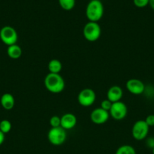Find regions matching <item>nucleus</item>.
I'll list each match as a JSON object with an SVG mask.
<instances>
[{"instance_id": "nucleus-8", "label": "nucleus", "mask_w": 154, "mask_h": 154, "mask_svg": "<svg viewBox=\"0 0 154 154\" xmlns=\"http://www.w3.org/2000/svg\"><path fill=\"white\" fill-rule=\"evenodd\" d=\"M109 113L110 117L115 120H122L127 116L128 108L124 102L119 101L113 103Z\"/></svg>"}, {"instance_id": "nucleus-10", "label": "nucleus", "mask_w": 154, "mask_h": 154, "mask_svg": "<svg viewBox=\"0 0 154 154\" xmlns=\"http://www.w3.org/2000/svg\"><path fill=\"white\" fill-rule=\"evenodd\" d=\"M126 88L133 95H140L144 92L145 85L140 80L131 78L126 83Z\"/></svg>"}, {"instance_id": "nucleus-15", "label": "nucleus", "mask_w": 154, "mask_h": 154, "mask_svg": "<svg viewBox=\"0 0 154 154\" xmlns=\"http://www.w3.org/2000/svg\"><path fill=\"white\" fill-rule=\"evenodd\" d=\"M48 69L49 73L60 74L62 70V63L57 59H53L50 60L48 64Z\"/></svg>"}, {"instance_id": "nucleus-6", "label": "nucleus", "mask_w": 154, "mask_h": 154, "mask_svg": "<svg viewBox=\"0 0 154 154\" xmlns=\"http://www.w3.org/2000/svg\"><path fill=\"white\" fill-rule=\"evenodd\" d=\"M149 127L146 124L145 120H137L133 125L131 129L132 137L137 141H142L147 137Z\"/></svg>"}, {"instance_id": "nucleus-1", "label": "nucleus", "mask_w": 154, "mask_h": 154, "mask_svg": "<svg viewBox=\"0 0 154 154\" xmlns=\"http://www.w3.org/2000/svg\"><path fill=\"white\" fill-rule=\"evenodd\" d=\"M44 84L48 91L57 94L63 91L65 81L60 74L48 73L44 80Z\"/></svg>"}, {"instance_id": "nucleus-5", "label": "nucleus", "mask_w": 154, "mask_h": 154, "mask_svg": "<svg viewBox=\"0 0 154 154\" xmlns=\"http://www.w3.org/2000/svg\"><path fill=\"white\" fill-rule=\"evenodd\" d=\"M0 39L8 47L17 44L18 35L16 29L10 26H3L0 29Z\"/></svg>"}, {"instance_id": "nucleus-17", "label": "nucleus", "mask_w": 154, "mask_h": 154, "mask_svg": "<svg viewBox=\"0 0 154 154\" xmlns=\"http://www.w3.org/2000/svg\"><path fill=\"white\" fill-rule=\"evenodd\" d=\"M60 7L65 11H70L75 5V0H58Z\"/></svg>"}, {"instance_id": "nucleus-25", "label": "nucleus", "mask_w": 154, "mask_h": 154, "mask_svg": "<svg viewBox=\"0 0 154 154\" xmlns=\"http://www.w3.org/2000/svg\"><path fill=\"white\" fill-rule=\"evenodd\" d=\"M149 5L152 10H154V0H149Z\"/></svg>"}, {"instance_id": "nucleus-7", "label": "nucleus", "mask_w": 154, "mask_h": 154, "mask_svg": "<svg viewBox=\"0 0 154 154\" xmlns=\"http://www.w3.org/2000/svg\"><path fill=\"white\" fill-rule=\"evenodd\" d=\"M80 105L83 107H90L96 100V93L92 89L85 88L82 90L77 96Z\"/></svg>"}, {"instance_id": "nucleus-14", "label": "nucleus", "mask_w": 154, "mask_h": 154, "mask_svg": "<svg viewBox=\"0 0 154 154\" xmlns=\"http://www.w3.org/2000/svg\"><path fill=\"white\" fill-rule=\"evenodd\" d=\"M7 54L12 60H18L22 55V49L17 44L11 45L7 48Z\"/></svg>"}, {"instance_id": "nucleus-22", "label": "nucleus", "mask_w": 154, "mask_h": 154, "mask_svg": "<svg viewBox=\"0 0 154 154\" xmlns=\"http://www.w3.org/2000/svg\"><path fill=\"white\" fill-rule=\"evenodd\" d=\"M144 120L149 127L154 126V114H149V115H148Z\"/></svg>"}, {"instance_id": "nucleus-16", "label": "nucleus", "mask_w": 154, "mask_h": 154, "mask_svg": "<svg viewBox=\"0 0 154 154\" xmlns=\"http://www.w3.org/2000/svg\"><path fill=\"white\" fill-rule=\"evenodd\" d=\"M115 154H136L135 149L131 145H122L116 150Z\"/></svg>"}, {"instance_id": "nucleus-12", "label": "nucleus", "mask_w": 154, "mask_h": 154, "mask_svg": "<svg viewBox=\"0 0 154 154\" xmlns=\"http://www.w3.org/2000/svg\"><path fill=\"white\" fill-rule=\"evenodd\" d=\"M122 96H123L122 89L119 86H113L107 91V99L110 100L112 103H114V102L121 101Z\"/></svg>"}, {"instance_id": "nucleus-13", "label": "nucleus", "mask_w": 154, "mask_h": 154, "mask_svg": "<svg viewBox=\"0 0 154 154\" xmlns=\"http://www.w3.org/2000/svg\"><path fill=\"white\" fill-rule=\"evenodd\" d=\"M0 103L5 110L10 111L13 109L15 105V100L13 95L8 93H4L0 99Z\"/></svg>"}, {"instance_id": "nucleus-2", "label": "nucleus", "mask_w": 154, "mask_h": 154, "mask_svg": "<svg viewBox=\"0 0 154 154\" xmlns=\"http://www.w3.org/2000/svg\"><path fill=\"white\" fill-rule=\"evenodd\" d=\"M104 12V5L100 0H91L86 6V17L90 22L98 23L103 17Z\"/></svg>"}, {"instance_id": "nucleus-20", "label": "nucleus", "mask_w": 154, "mask_h": 154, "mask_svg": "<svg viewBox=\"0 0 154 154\" xmlns=\"http://www.w3.org/2000/svg\"><path fill=\"white\" fill-rule=\"evenodd\" d=\"M112 105H113V103H112L110 100H108L107 99H104V100H103L102 102H101V108H102V109L105 110V111H108L109 112L110 110V108H111Z\"/></svg>"}, {"instance_id": "nucleus-18", "label": "nucleus", "mask_w": 154, "mask_h": 154, "mask_svg": "<svg viewBox=\"0 0 154 154\" xmlns=\"http://www.w3.org/2000/svg\"><path fill=\"white\" fill-rule=\"evenodd\" d=\"M12 125L9 120H2L0 122V131L5 135L11 130Z\"/></svg>"}, {"instance_id": "nucleus-3", "label": "nucleus", "mask_w": 154, "mask_h": 154, "mask_svg": "<svg viewBox=\"0 0 154 154\" xmlns=\"http://www.w3.org/2000/svg\"><path fill=\"white\" fill-rule=\"evenodd\" d=\"M83 35L88 42H96L101 35V26L98 23L88 21L83 28Z\"/></svg>"}, {"instance_id": "nucleus-4", "label": "nucleus", "mask_w": 154, "mask_h": 154, "mask_svg": "<svg viewBox=\"0 0 154 154\" xmlns=\"http://www.w3.org/2000/svg\"><path fill=\"white\" fill-rule=\"evenodd\" d=\"M48 140L52 145H62L66 140V132L65 129L59 126L56 128H51L48 131Z\"/></svg>"}, {"instance_id": "nucleus-23", "label": "nucleus", "mask_w": 154, "mask_h": 154, "mask_svg": "<svg viewBox=\"0 0 154 154\" xmlns=\"http://www.w3.org/2000/svg\"><path fill=\"white\" fill-rule=\"evenodd\" d=\"M147 144L149 147L151 148H153L154 147V138H149L147 141Z\"/></svg>"}, {"instance_id": "nucleus-21", "label": "nucleus", "mask_w": 154, "mask_h": 154, "mask_svg": "<svg viewBox=\"0 0 154 154\" xmlns=\"http://www.w3.org/2000/svg\"><path fill=\"white\" fill-rule=\"evenodd\" d=\"M134 4L137 8H144L149 5V0H133Z\"/></svg>"}, {"instance_id": "nucleus-11", "label": "nucleus", "mask_w": 154, "mask_h": 154, "mask_svg": "<svg viewBox=\"0 0 154 154\" xmlns=\"http://www.w3.org/2000/svg\"><path fill=\"white\" fill-rule=\"evenodd\" d=\"M77 118L73 114L66 113L60 117V127L65 130L72 129L76 126Z\"/></svg>"}, {"instance_id": "nucleus-9", "label": "nucleus", "mask_w": 154, "mask_h": 154, "mask_svg": "<svg viewBox=\"0 0 154 154\" xmlns=\"http://www.w3.org/2000/svg\"><path fill=\"white\" fill-rule=\"evenodd\" d=\"M110 117V113L102 109L101 107L94 109L90 115V118L92 123L97 125H101L105 123L106 122L108 121Z\"/></svg>"}, {"instance_id": "nucleus-26", "label": "nucleus", "mask_w": 154, "mask_h": 154, "mask_svg": "<svg viewBox=\"0 0 154 154\" xmlns=\"http://www.w3.org/2000/svg\"><path fill=\"white\" fill-rule=\"evenodd\" d=\"M152 154H154V147L152 148Z\"/></svg>"}, {"instance_id": "nucleus-24", "label": "nucleus", "mask_w": 154, "mask_h": 154, "mask_svg": "<svg viewBox=\"0 0 154 154\" xmlns=\"http://www.w3.org/2000/svg\"><path fill=\"white\" fill-rule=\"evenodd\" d=\"M5 138V134L3 132H2L0 131V146L4 143Z\"/></svg>"}, {"instance_id": "nucleus-19", "label": "nucleus", "mask_w": 154, "mask_h": 154, "mask_svg": "<svg viewBox=\"0 0 154 154\" xmlns=\"http://www.w3.org/2000/svg\"><path fill=\"white\" fill-rule=\"evenodd\" d=\"M49 124L51 128H56L60 126V117L58 116H52L50 118Z\"/></svg>"}]
</instances>
